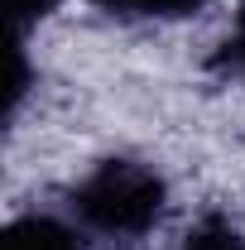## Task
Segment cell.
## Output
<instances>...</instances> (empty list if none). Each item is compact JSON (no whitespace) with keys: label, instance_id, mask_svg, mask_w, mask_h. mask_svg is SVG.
<instances>
[{"label":"cell","instance_id":"2","mask_svg":"<svg viewBox=\"0 0 245 250\" xmlns=\"http://www.w3.org/2000/svg\"><path fill=\"white\" fill-rule=\"evenodd\" d=\"M5 250H82V241L53 217H20L5 231Z\"/></svg>","mask_w":245,"mask_h":250},{"label":"cell","instance_id":"5","mask_svg":"<svg viewBox=\"0 0 245 250\" xmlns=\"http://www.w3.org/2000/svg\"><path fill=\"white\" fill-rule=\"evenodd\" d=\"M226 58H231V67L245 77V5L241 15H236V24H231V39H226Z\"/></svg>","mask_w":245,"mask_h":250},{"label":"cell","instance_id":"1","mask_svg":"<svg viewBox=\"0 0 245 250\" xmlns=\"http://www.w3.org/2000/svg\"><path fill=\"white\" fill-rule=\"evenodd\" d=\"M72 212L101 236H140L163 212V183L135 159H106L77 183Z\"/></svg>","mask_w":245,"mask_h":250},{"label":"cell","instance_id":"4","mask_svg":"<svg viewBox=\"0 0 245 250\" xmlns=\"http://www.w3.org/2000/svg\"><path fill=\"white\" fill-rule=\"evenodd\" d=\"M183 250H245V241L236 236V231H231V226H216V221H212V226L192 231Z\"/></svg>","mask_w":245,"mask_h":250},{"label":"cell","instance_id":"3","mask_svg":"<svg viewBox=\"0 0 245 250\" xmlns=\"http://www.w3.org/2000/svg\"><path fill=\"white\" fill-rule=\"evenodd\" d=\"M96 5L125 20H178V15H192L202 0H96Z\"/></svg>","mask_w":245,"mask_h":250},{"label":"cell","instance_id":"6","mask_svg":"<svg viewBox=\"0 0 245 250\" xmlns=\"http://www.w3.org/2000/svg\"><path fill=\"white\" fill-rule=\"evenodd\" d=\"M58 0H10V15L20 20V24H29V20H39V15H48Z\"/></svg>","mask_w":245,"mask_h":250}]
</instances>
